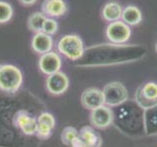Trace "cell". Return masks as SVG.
<instances>
[{
    "instance_id": "6da1fadb",
    "label": "cell",
    "mask_w": 157,
    "mask_h": 147,
    "mask_svg": "<svg viewBox=\"0 0 157 147\" xmlns=\"http://www.w3.org/2000/svg\"><path fill=\"white\" fill-rule=\"evenodd\" d=\"M23 83V74L14 65H0V90L14 93L17 92Z\"/></svg>"
},
{
    "instance_id": "7a4b0ae2",
    "label": "cell",
    "mask_w": 157,
    "mask_h": 147,
    "mask_svg": "<svg viewBox=\"0 0 157 147\" xmlns=\"http://www.w3.org/2000/svg\"><path fill=\"white\" fill-rule=\"evenodd\" d=\"M58 51L68 59L78 61L82 57L86 47L82 39L77 34H66L57 43Z\"/></svg>"
},
{
    "instance_id": "3957f363",
    "label": "cell",
    "mask_w": 157,
    "mask_h": 147,
    "mask_svg": "<svg viewBox=\"0 0 157 147\" xmlns=\"http://www.w3.org/2000/svg\"><path fill=\"white\" fill-rule=\"evenodd\" d=\"M104 104L108 107H118L128 101V89L120 81L107 83L102 89Z\"/></svg>"
},
{
    "instance_id": "277c9868",
    "label": "cell",
    "mask_w": 157,
    "mask_h": 147,
    "mask_svg": "<svg viewBox=\"0 0 157 147\" xmlns=\"http://www.w3.org/2000/svg\"><path fill=\"white\" fill-rule=\"evenodd\" d=\"M135 101L142 110L148 109L157 104V83L146 82L136 91Z\"/></svg>"
},
{
    "instance_id": "5b68a950",
    "label": "cell",
    "mask_w": 157,
    "mask_h": 147,
    "mask_svg": "<svg viewBox=\"0 0 157 147\" xmlns=\"http://www.w3.org/2000/svg\"><path fill=\"white\" fill-rule=\"evenodd\" d=\"M106 37L113 44H125L132 36L131 27L122 20L109 23L106 28Z\"/></svg>"
},
{
    "instance_id": "8992f818",
    "label": "cell",
    "mask_w": 157,
    "mask_h": 147,
    "mask_svg": "<svg viewBox=\"0 0 157 147\" xmlns=\"http://www.w3.org/2000/svg\"><path fill=\"white\" fill-rule=\"evenodd\" d=\"M14 124L26 135H33L36 134L37 119L31 116L26 110H19L14 116Z\"/></svg>"
},
{
    "instance_id": "52a82bcc",
    "label": "cell",
    "mask_w": 157,
    "mask_h": 147,
    "mask_svg": "<svg viewBox=\"0 0 157 147\" xmlns=\"http://www.w3.org/2000/svg\"><path fill=\"white\" fill-rule=\"evenodd\" d=\"M90 120L91 125L94 127L103 130L112 125L113 121H114V114L108 106L102 105L91 111Z\"/></svg>"
},
{
    "instance_id": "ba28073f",
    "label": "cell",
    "mask_w": 157,
    "mask_h": 147,
    "mask_svg": "<svg viewBox=\"0 0 157 147\" xmlns=\"http://www.w3.org/2000/svg\"><path fill=\"white\" fill-rule=\"evenodd\" d=\"M62 60L60 56L55 52H48L40 56L38 61V67L44 75L50 76L60 71Z\"/></svg>"
},
{
    "instance_id": "9c48e42d",
    "label": "cell",
    "mask_w": 157,
    "mask_h": 147,
    "mask_svg": "<svg viewBox=\"0 0 157 147\" xmlns=\"http://www.w3.org/2000/svg\"><path fill=\"white\" fill-rule=\"evenodd\" d=\"M46 87L51 94L60 95L68 89L69 78L66 74L59 71L48 76L46 80Z\"/></svg>"
},
{
    "instance_id": "30bf717a",
    "label": "cell",
    "mask_w": 157,
    "mask_h": 147,
    "mask_svg": "<svg viewBox=\"0 0 157 147\" xmlns=\"http://www.w3.org/2000/svg\"><path fill=\"white\" fill-rule=\"evenodd\" d=\"M81 101L82 106L88 110H94L96 108L104 105V97L102 90L96 87L87 88L82 92L81 96Z\"/></svg>"
},
{
    "instance_id": "8fae6325",
    "label": "cell",
    "mask_w": 157,
    "mask_h": 147,
    "mask_svg": "<svg viewBox=\"0 0 157 147\" xmlns=\"http://www.w3.org/2000/svg\"><path fill=\"white\" fill-rule=\"evenodd\" d=\"M54 127L55 119L53 115L48 112H43L37 118V130L36 135L39 139L45 140L51 135Z\"/></svg>"
},
{
    "instance_id": "7c38bea8",
    "label": "cell",
    "mask_w": 157,
    "mask_h": 147,
    "mask_svg": "<svg viewBox=\"0 0 157 147\" xmlns=\"http://www.w3.org/2000/svg\"><path fill=\"white\" fill-rule=\"evenodd\" d=\"M68 10L65 0H43L41 12L48 18H57L65 15Z\"/></svg>"
},
{
    "instance_id": "4fadbf2b",
    "label": "cell",
    "mask_w": 157,
    "mask_h": 147,
    "mask_svg": "<svg viewBox=\"0 0 157 147\" xmlns=\"http://www.w3.org/2000/svg\"><path fill=\"white\" fill-rule=\"evenodd\" d=\"M53 47V38L44 32H37L32 39V48L40 55L51 51Z\"/></svg>"
},
{
    "instance_id": "5bb4252c",
    "label": "cell",
    "mask_w": 157,
    "mask_h": 147,
    "mask_svg": "<svg viewBox=\"0 0 157 147\" xmlns=\"http://www.w3.org/2000/svg\"><path fill=\"white\" fill-rule=\"evenodd\" d=\"M144 130L148 136L157 135V104L144 110Z\"/></svg>"
},
{
    "instance_id": "9a60e30c",
    "label": "cell",
    "mask_w": 157,
    "mask_h": 147,
    "mask_svg": "<svg viewBox=\"0 0 157 147\" xmlns=\"http://www.w3.org/2000/svg\"><path fill=\"white\" fill-rule=\"evenodd\" d=\"M78 137L83 141L86 147H101L102 138L92 126H82L78 131Z\"/></svg>"
},
{
    "instance_id": "2e32d148",
    "label": "cell",
    "mask_w": 157,
    "mask_h": 147,
    "mask_svg": "<svg viewBox=\"0 0 157 147\" xmlns=\"http://www.w3.org/2000/svg\"><path fill=\"white\" fill-rule=\"evenodd\" d=\"M122 13H123V7L121 6V4L116 1H110L107 2L103 6L101 15L102 18L106 22L112 23L121 20Z\"/></svg>"
},
{
    "instance_id": "e0dca14e",
    "label": "cell",
    "mask_w": 157,
    "mask_h": 147,
    "mask_svg": "<svg viewBox=\"0 0 157 147\" xmlns=\"http://www.w3.org/2000/svg\"><path fill=\"white\" fill-rule=\"evenodd\" d=\"M121 19L128 26H136L142 21V14L139 7L135 5H128L125 8H123Z\"/></svg>"
},
{
    "instance_id": "ac0fdd59",
    "label": "cell",
    "mask_w": 157,
    "mask_h": 147,
    "mask_svg": "<svg viewBox=\"0 0 157 147\" xmlns=\"http://www.w3.org/2000/svg\"><path fill=\"white\" fill-rule=\"evenodd\" d=\"M47 17L42 12H34L28 18V28L33 32H41L43 23Z\"/></svg>"
},
{
    "instance_id": "d6986e66",
    "label": "cell",
    "mask_w": 157,
    "mask_h": 147,
    "mask_svg": "<svg viewBox=\"0 0 157 147\" xmlns=\"http://www.w3.org/2000/svg\"><path fill=\"white\" fill-rule=\"evenodd\" d=\"M78 136V131L74 126H66L61 132V141L67 146H71L73 140Z\"/></svg>"
},
{
    "instance_id": "ffe728a7",
    "label": "cell",
    "mask_w": 157,
    "mask_h": 147,
    "mask_svg": "<svg viewBox=\"0 0 157 147\" xmlns=\"http://www.w3.org/2000/svg\"><path fill=\"white\" fill-rule=\"evenodd\" d=\"M13 7L6 1H0V24L9 22L13 17Z\"/></svg>"
},
{
    "instance_id": "44dd1931",
    "label": "cell",
    "mask_w": 157,
    "mask_h": 147,
    "mask_svg": "<svg viewBox=\"0 0 157 147\" xmlns=\"http://www.w3.org/2000/svg\"><path fill=\"white\" fill-rule=\"evenodd\" d=\"M58 29V23L53 18H46L45 21L43 23L42 27V32L48 34V36H52V34L56 33Z\"/></svg>"
},
{
    "instance_id": "7402d4cb",
    "label": "cell",
    "mask_w": 157,
    "mask_h": 147,
    "mask_svg": "<svg viewBox=\"0 0 157 147\" xmlns=\"http://www.w3.org/2000/svg\"><path fill=\"white\" fill-rule=\"evenodd\" d=\"M71 147H86V146L85 143H83V141L78 136V137H76V138L73 140L72 144H71Z\"/></svg>"
},
{
    "instance_id": "603a6c76",
    "label": "cell",
    "mask_w": 157,
    "mask_h": 147,
    "mask_svg": "<svg viewBox=\"0 0 157 147\" xmlns=\"http://www.w3.org/2000/svg\"><path fill=\"white\" fill-rule=\"evenodd\" d=\"M37 0H19V2L24 6H32L36 3Z\"/></svg>"
},
{
    "instance_id": "cb8c5ba5",
    "label": "cell",
    "mask_w": 157,
    "mask_h": 147,
    "mask_svg": "<svg viewBox=\"0 0 157 147\" xmlns=\"http://www.w3.org/2000/svg\"><path fill=\"white\" fill-rule=\"evenodd\" d=\"M155 51L157 52V42H156V44H155Z\"/></svg>"
}]
</instances>
